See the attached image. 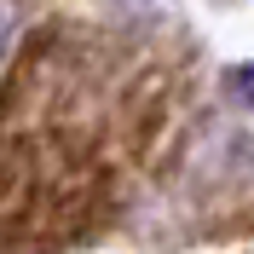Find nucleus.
Returning <instances> with one entry per match:
<instances>
[{
    "label": "nucleus",
    "instance_id": "obj_3",
    "mask_svg": "<svg viewBox=\"0 0 254 254\" xmlns=\"http://www.w3.org/2000/svg\"><path fill=\"white\" fill-rule=\"evenodd\" d=\"M237 93H243V98H249V104H254V75H249V69H243V75H237Z\"/></svg>",
    "mask_w": 254,
    "mask_h": 254
},
{
    "label": "nucleus",
    "instance_id": "obj_2",
    "mask_svg": "<svg viewBox=\"0 0 254 254\" xmlns=\"http://www.w3.org/2000/svg\"><path fill=\"white\" fill-rule=\"evenodd\" d=\"M17 47V0H0V64Z\"/></svg>",
    "mask_w": 254,
    "mask_h": 254
},
{
    "label": "nucleus",
    "instance_id": "obj_1",
    "mask_svg": "<svg viewBox=\"0 0 254 254\" xmlns=\"http://www.w3.org/2000/svg\"><path fill=\"white\" fill-rule=\"evenodd\" d=\"M185 52L139 23L52 17L0 81V254H75L139 202L185 133Z\"/></svg>",
    "mask_w": 254,
    "mask_h": 254
}]
</instances>
